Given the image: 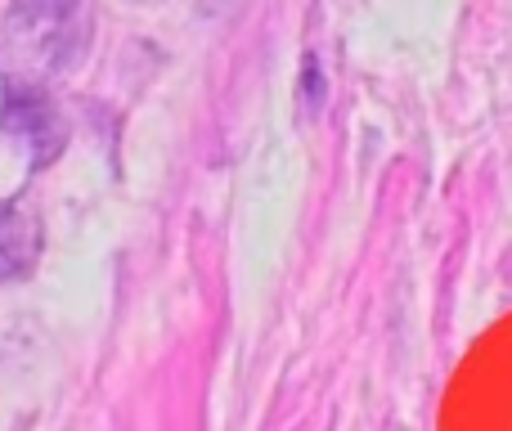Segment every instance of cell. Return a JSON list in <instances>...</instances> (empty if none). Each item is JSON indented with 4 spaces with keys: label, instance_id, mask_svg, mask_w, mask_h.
<instances>
[{
    "label": "cell",
    "instance_id": "cell-1",
    "mask_svg": "<svg viewBox=\"0 0 512 431\" xmlns=\"http://www.w3.org/2000/svg\"><path fill=\"white\" fill-rule=\"evenodd\" d=\"M90 45V0H14L0 23L9 86H45L81 63Z\"/></svg>",
    "mask_w": 512,
    "mask_h": 431
},
{
    "label": "cell",
    "instance_id": "cell-2",
    "mask_svg": "<svg viewBox=\"0 0 512 431\" xmlns=\"http://www.w3.org/2000/svg\"><path fill=\"white\" fill-rule=\"evenodd\" d=\"M0 131L14 135L36 167L63 153V122L54 104L45 99V86H5V108H0Z\"/></svg>",
    "mask_w": 512,
    "mask_h": 431
},
{
    "label": "cell",
    "instance_id": "cell-3",
    "mask_svg": "<svg viewBox=\"0 0 512 431\" xmlns=\"http://www.w3.org/2000/svg\"><path fill=\"white\" fill-rule=\"evenodd\" d=\"M41 256V216L27 198L0 203V283L23 279Z\"/></svg>",
    "mask_w": 512,
    "mask_h": 431
},
{
    "label": "cell",
    "instance_id": "cell-4",
    "mask_svg": "<svg viewBox=\"0 0 512 431\" xmlns=\"http://www.w3.org/2000/svg\"><path fill=\"white\" fill-rule=\"evenodd\" d=\"M131 5H162V0H131Z\"/></svg>",
    "mask_w": 512,
    "mask_h": 431
}]
</instances>
